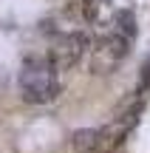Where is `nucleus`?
Returning <instances> with one entry per match:
<instances>
[{
  "label": "nucleus",
  "mask_w": 150,
  "mask_h": 153,
  "mask_svg": "<svg viewBox=\"0 0 150 153\" xmlns=\"http://www.w3.org/2000/svg\"><path fill=\"white\" fill-rule=\"evenodd\" d=\"M71 148L77 153H102V131L99 128H82L71 133Z\"/></svg>",
  "instance_id": "obj_5"
},
{
  "label": "nucleus",
  "mask_w": 150,
  "mask_h": 153,
  "mask_svg": "<svg viewBox=\"0 0 150 153\" xmlns=\"http://www.w3.org/2000/svg\"><path fill=\"white\" fill-rule=\"evenodd\" d=\"M145 85H150V65H147V74H145Z\"/></svg>",
  "instance_id": "obj_8"
},
{
  "label": "nucleus",
  "mask_w": 150,
  "mask_h": 153,
  "mask_svg": "<svg viewBox=\"0 0 150 153\" xmlns=\"http://www.w3.org/2000/svg\"><path fill=\"white\" fill-rule=\"evenodd\" d=\"M57 62L51 57H31L23 62L20 71V97L31 105H43L57 97Z\"/></svg>",
  "instance_id": "obj_1"
},
{
  "label": "nucleus",
  "mask_w": 150,
  "mask_h": 153,
  "mask_svg": "<svg viewBox=\"0 0 150 153\" xmlns=\"http://www.w3.org/2000/svg\"><path fill=\"white\" fill-rule=\"evenodd\" d=\"M142 108H145V105L136 102L130 111H125V114L119 116V119H113L108 128H99V131H102V153H113L119 145L125 142V136H128V133L136 128V122H139Z\"/></svg>",
  "instance_id": "obj_3"
},
{
  "label": "nucleus",
  "mask_w": 150,
  "mask_h": 153,
  "mask_svg": "<svg viewBox=\"0 0 150 153\" xmlns=\"http://www.w3.org/2000/svg\"><path fill=\"white\" fill-rule=\"evenodd\" d=\"M79 6H82V17L88 23L96 20V0H79Z\"/></svg>",
  "instance_id": "obj_7"
},
{
  "label": "nucleus",
  "mask_w": 150,
  "mask_h": 153,
  "mask_svg": "<svg viewBox=\"0 0 150 153\" xmlns=\"http://www.w3.org/2000/svg\"><path fill=\"white\" fill-rule=\"evenodd\" d=\"M85 48H88V37H85V34H79V31L65 34V37L57 43L54 57H51V60L57 62V68H71L74 62L85 54Z\"/></svg>",
  "instance_id": "obj_4"
},
{
  "label": "nucleus",
  "mask_w": 150,
  "mask_h": 153,
  "mask_svg": "<svg viewBox=\"0 0 150 153\" xmlns=\"http://www.w3.org/2000/svg\"><path fill=\"white\" fill-rule=\"evenodd\" d=\"M128 57V37L125 34H111V37H102L99 45H96V54H94V71L96 74H111L116 68L119 60Z\"/></svg>",
  "instance_id": "obj_2"
},
{
  "label": "nucleus",
  "mask_w": 150,
  "mask_h": 153,
  "mask_svg": "<svg viewBox=\"0 0 150 153\" xmlns=\"http://www.w3.org/2000/svg\"><path fill=\"white\" fill-rule=\"evenodd\" d=\"M116 31H119V34H125L128 40L136 34V20H133V11H128V9H125V11H119V14H116Z\"/></svg>",
  "instance_id": "obj_6"
}]
</instances>
